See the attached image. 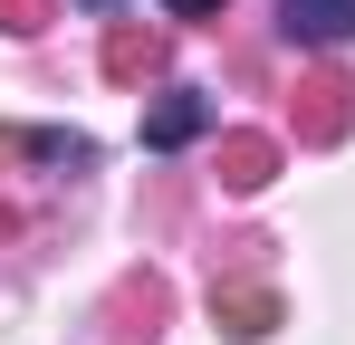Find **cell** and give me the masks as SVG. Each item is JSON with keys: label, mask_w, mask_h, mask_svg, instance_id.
<instances>
[{"label": "cell", "mask_w": 355, "mask_h": 345, "mask_svg": "<svg viewBox=\"0 0 355 345\" xmlns=\"http://www.w3.org/2000/svg\"><path fill=\"white\" fill-rule=\"evenodd\" d=\"M355 125V87L336 67H317V77H297V144H336Z\"/></svg>", "instance_id": "cell-1"}, {"label": "cell", "mask_w": 355, "mask_h": 345, "mask_svg": "<svg viewBox=\"0 0 355 345\" xmlns=\"http://www.w3.org/2000/svg\"><path fill=\"white\" fill-rule=\"evenodd\" d=\"M164 307H173V288L154 278V269H144V278H125L116 307H106V317H116V326H106V345H154V336H164Z\"/></svg>", "instance_id": "cell-2"}, {"label": "cell", "mask_w": 355, "mask_h": 345, "mask_svg": "<svg viewBox=\"0 0 355 345\" xmlns=\"http://www.w3.org/2000/svg\"><path fill=\"white\" fill-rule=\"evenodd\" d=\"M279 29L297 48H336V39H355V0H279Z\"/></svg>", "instance_id": "cell-3"}, {"label": "cell", "mask_w": 355, "mask_h": 345, "mask_svg": "<svg viewBox=\"0 0 355 345\" xmlns=\"http://www.w3.org/2000/svg\"><path fill=\"white\" fill-rule=\"evenodd\" d=\"M211 317H221V336H240V345L279 336V297H269V288H211Z\"/></svg>", "instance_id": "cell-4"}, {"label": "cell", "mask_w": 355, "mask_h": 345, "mask_svg": "<svg viewBox=\"0 0 355 345\" xmlns=\"http://www.w3.org/2000/svg\"><path fill=\"white\" fill-rule=\"evenodd\" d=\"M202 125H211V96H202V87H173L164 106L144 115V144H154V154H173V144H192Z\"/></svg>", "instance_id": "cell-5"}, {"label": "cell", "mask_w": 355, "mask_h": 345, "mask_svg": "<svg viewBox=\"0 0 355 345\" xmlns=\"http://www.w3.org/2000/svg\"><path fill=\"white\" fill-rule=\"evenodd\" d=\"M279 182V144L269 134H221V192H269Z\"/></svg>", "instance_id": "cell-6"}, {"label": "cell", "mask_w": 355, "mask_h": 345, "mask_svg": "<svg viewBox=\"0 0 355 345\" xmlns=\"http://www.w3.org/2000/svg\"><path fill=\"white\" fill-rule=\"evenodd\" d=\"M154 67H164V29L116 19V29H106V77H116V87H135V77H154Z\"/></svg>", "instance_id": "cell-7"}, {"label": "cell", "mask_w": 355, "mask_h": 345, "mask_svg": "<svg viewBox=\"0 0 355 345\" xmlns=\"http://www.w3.org/2000/svg\"><path fill=\"white\" fill-rule=\"evenodd\" d=\"M49 19H58V0H0V29L10 39H39Z\"/></svg>", "instance_id": "cell-8"}, {"label": "cell", "mask_w": 355, "mask_h": 345, "mask_svg": "<svg viewBox=\"0 0 355 345\" xmlns=\"http://www.w3.org/2000/svg\"><path fill=\"white\" fill-rule=\"evenodd\" d=\"M164 10H173V19H221L231 0H164Z\"/></svg>", "instance_id": "cell-9"}, {"label": "cell", "mask_w": 355, "mask_h": 345, "mask_svg": "<svg viewBox=\"0 0 355 345\" xmlns=\"http://www.w3.org/2000/svg\"><path fill=\"white\" fill-rule=\"evenodd\" d=\"M87 10H116V0H87Z\"/></svg>", "instance_id": "cell-10"}]
</instances>
